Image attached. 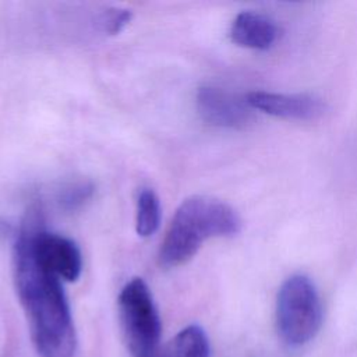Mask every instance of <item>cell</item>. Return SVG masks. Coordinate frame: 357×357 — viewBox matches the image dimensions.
I'll return each instance as SVG.
<instances>
[{
    "mask_svg": "<svg viewBox=\"0 0 357 357\" xmlns=\"http://www.w3.org/2000/svg\"><path fill=\"white\" fill-rule=\"evenodd\" d=\"M241 229L237 212L226 202L206 195L184 199L167 227L159 250V262L174 268L190 261L211 237L236 236Z\"/></svg>",
    "mask_w": 357,
    "mask_h": 357,
    "instance_id": "7a4b0ae2",
    "label": "cell"
},
{
    "mask_svg": "<svg viewBox=\"0 0 357 357\" xmlns=\"http://www.w3.org/2000/svg\"><path fill=\"white\" fill-rule=\"evenodd\" d=\"M197 109L208 124L222 128H244L252 120V107L245 98H238L216 86H201L197 92Z\"/></svg>",
    "mask_w": 357,
    "mask_h": 357,
    "instance_id": "8992f818",
    "label": "cell"
},
{
    "mask_svg": "<svg viewBox=\"0 0 357 357\" xmlns=\"http://www.w3.org/2000/svg\"><path fill=\"white\" fill-rule=\"evenodd\" d=\"M278 33V26L271 18L254 11L237 14L230 26V38L234 43L255 50L272 47Z\"/></svg>",
    "mask_w": 357,
    "mask_h": 357,
    "instance_id": "ba28073f",
    "label": "cell"
},
{
    "mask_svg": "<svg viewBox=\"0 0 357 357\" xmlns=\"http://www.w3.org/2000/svg\"><path fill=\"white\" fill-rule=\"evenodd\" d=\"M321 324L322 303L315 284L304 275L287 278L276 300V326L282 340L300 347L315 337Z\"/></svg>",
    "mask_w": 357,
    "mask_h": 357,
    "instance_id": "3957f363",
    "label": "cell"
},
{
    "mask_svg": "<svg viewBox=\"0 0 357 357\" xmlns=\"http://www.w3.org/2000/svg\"><path fill=\"white\" fill-rule=\"evenodd\" d=\"M245 100L252 109L282 119L314 120L325 113V103L322 99L307 93L252 91L247 93Z\"/></svg>",
    "mask_w": 357,
    "mask_h": 357,
    "instance_id": "52a82bcc",
    "label": "cell"
},
{
    "mask_svg": "<svg viewBox=\"0 0 357 357\" xmlns=\"http://www.w3.org/2000/svg\"><path fill=\"white\" fill-rule=\"evenodd\" d=\"M39 223L40 213L33 209L22 225L36 261L59 279L75 282L82 271V257L78 245L61 234L45 231Z\"/></svg>",
    "mask_w": 357,
    "mask_h": 357,
    "instance_id": "5b68a950",
    "label": "cell"
},
{
    "mask_svg": "<svg viewBox=\"0 0 357 357\" xmlns=\"http://www.w3.org/2000/svg\"><path fill=\"white\" fill-rule=\"evenodd\" d=\"M160 225V202L155 191L144 188L137 198L135 230L141 237L152 236Z\"/></svg>",
    "mask_w": 357,
    "mask_h": 357,
    "instance_id": "30bf717a",
    "label": "cell"
},
{
    "mask_svg": "<svg viewBox=\"0 0 357 357\" xmlns=\"http://www.w3.org/2000/svg\"><path fill=\"white\" fill-rule=\"evenodd\" d=\"M13 275L36 351L40 357H73L77 332L61 279L36 261L24 227L14 244Z\"/></svg>",
    "mask_w": 357,
    "mask_h": 357,
    "instance_id": "6da1fadb",
    "label": "cell"
},
{
    "mask_svg": "<svg viewBox=\"0 0 357 357\" xmlns=\"http://www.w3.org/2000/svg\"><path fill=\"white\" fill-rule=\"evenodd\" d=\"M211 346L199 325L183 328L165 347L163 357H209Z\"/></svg>",
    "mask_w": 357,
    "mask_h": 357,
    "instance_id": "9c48e42d",
    "label": "cell"
},
{
    "mask_svg": "<svg viewBox=\"0 0 357 357\" xmlns=\"http://www.w3.org/2000/svg\"><path fill=\"white\" fill-rule=\"evenodd\" d=\"M131 20V11L126 8H119V7H112L105 10L99 20L98 25L103 32H107L110 35L119 33Z\"/></svg>",
    "mask_w": 357,
    "mask_h": 357,
    "instance_id": "7c38bea8",
    "label": "cell"
},
{
    "mask_svg": "<svg viewBox=\"0 0 357 357\" xmlns=\"http://www.w3.org/2000/svg\"><path fill=\"white\" fill-rule=\"evenodd\" d=\"M93 195V184L89 181H75L64 187L59 195L60 206L66 211L81 208Z\"/></svg>",
    "mask_w": 357,
    "mask_h": 357,
    "instance_id": "8fae6325",
    "label": "cell"
},
{
    "mask_svg": "<svg viewBox=\"0 0 357 357\" xmlns=\"http://www.w3.org/2000/svg\"><path fill=\"white\" fill-rule=\"evenodd\" d=\"M119 319L124 342L132 357H156L162 322L148 284L134 278L119 294Z\"/></svg>",
    "mask_w": 357,
    "mask_h": 357,
    "instance_id": "277c9868",
    "label": "cell"
}]
</instances>
